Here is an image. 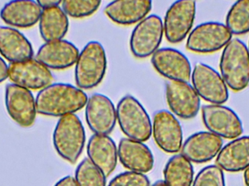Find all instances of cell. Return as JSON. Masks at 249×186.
Masks as SVG:
<instances>
[{
    "instance_id": "36",
    "label": "cell",
    "mask_w": 249,
    "mask_h": 186,
    "mask_svg": "<svg viewBox=\"0 0 249 186\" xmlns=\"http://www.w3.org/2000/svg\"><path fill=\"white\" fill-rule=\"evenodd\" d=\"M152 186H168L163 181H158L155 182Z\"/></svg>"
},
{
    "instance_id": "5",
    "label": "cell",
    "mask_w": 249,
    "mask_h": 186,
    "mask_svg": "<svg viewBox=\"0 0 249 186\" xmlns=\"http://www.w3.org/2000/svg\"><path fill=\"white\" fill-rule=\"evenodd\" d=\"M116 108L118 123L127 138L142 143L149 140L152 136V120L137 98L124 95Z\"/></svg>"
},
{
    "instance_id": "12",
    "label": "cell",
    "mask_w": 249,
    "mask_h": 186,
    "mask_svg": "<svg viewBox=\"0 0 249 186\" xmlns=\"http://www.w3.org/2000/svg\"><path fill=\"white\" fill-rule=\"evenodd\" d=\"M6 109L10 118L21 127H32L36 121V99L32 91L16 85H7L4 93Z\"/></svg>"
},
{
    "instance_id": "9",
    "label": "cell",
    "mask_w": 249,
    "mask_h": 186,
    "mask_svg": "<svg viewBox=\"0 0 249 186\" xmlns=\"http://www.w3.org/2000/svg\"><path fill=\"white\" fill-rule=\"evenodd\" d=\"M192 85L200 98L222 105L229 99V90L222 75L203 63H197L192 71Z\"/></svg>"
},
{
    "instance_id": "1",
    "label": "cell",
    "mask_w": 249,
    "mask_h": 186,
    "mask_svg": "<svg viewBox=\"0 0 249 186\" xmlns=\"http://www.w3.org/2000/svg\"><path fill=\"white\" fill-rule=\"evenodd\" d=\"M37 114L51 117L76 114L87 103V94L77 86L66 83H52L38 93Z\"/></svg>"
},
{
    "instance_id": "17",
    "label": "cell",
    "mask_w": 249,
    "mask_h": 186,
    "mask_svg": "<svg viewBox=\"0 0 249 186\" xmlns=\"http://www.w3.org/2000/svg\"><path fill=\"white\" fill-rule=\"evenodd\" d=\"M222 147V138L210 132L202 131L190 135L180 152L190 162L203 164L216 158Z\"/></svg>"
},
{
    "instance_id": "16",
    "label": "cell",
    "mask_w": 249,
    "mask_h": 186,
    "mask_svg": "<svg viewBox=\"0 0 249 186\" xmlns=\"http://www.w3.org/2000/svg\"><path fill=\"white\" fill-rule=\"evenodd\" d=\"M155 71L168 81L189 83L191 80V64L181 51L174 48H160L151 57Z\"/></svg>"
},
{
    "instance_id": "18",
    "label": "cell",
    "mask_w": 249,
    "mask_h": 186,
    "mask_svg": "<svg viewBox=\"0 0 249 186\" xmlns=\"http://www.w3.org/2000/svg\"><path fill=\"white\" fill-rule=\"evenodd\" d=\"M80 51L65 39L45 42L38 50L35 58L44 66L53 70H64L75 65Z\"/></svg>"
},
{
    "instance_id": "27",
    "label": "cell",
    "mask_w": 249,
    "mask_h": 186,
    "mask_svg": "<svg viewBox=\"0 0 249 186\" xmlns=\"http://www.w3.org/2000/svg\"><path fill=\"white\" fill-rule=\"evenodd\" d=\"M226 26L232 34L249 33V0H240L232 4L226 16Z\"/></svg>"
},
{
    "instance_id": "33",
    "label": "cell",
    "mask_w": 249,
    "mask_h": 186,
    "mask_svg": "<svg viewBox=\"0 0 249 186\" xmlns=\"http://www.w3.org/2000/svg\"><path fill=\"white\" fill-rule=\"evenodd\" d=\"M8 68L7 63L0 56V84L8 78Z\"/></svg>"
},
{
    "instance_id": "28",
    "label": "cell",
    "mask_w": 249,
    "mask_h": 186,
    "mask_svg": "<svg viewBox=\"0 0 249 186\" xmlns=\"http://www.w3.org/2000/svg\"><path fill=\"white\" fill-rule=\"evenodd\" d=\"M106 178L89 158H85L79 164L74 177L78 186H106Z\"/></svg>"
},
{
    "instance_id": "25",
    "label": "cell",
    "mask_w": 249,
    "mask_h": 186,
    "mask_svg": "<svg viewBox=\"0 0 249 186\" xmlns=\"http://www.w3.org/2000/svg\"><path fill=\"white\" fill-rule=\"evenodd\" d=\"M70 28L69 17L61 6L42 10L39 20V33L45 42L64 39Z\"/></svg>"
},
{
    "instance_id": "20",
    "label": "cell",
    "mask_w": 249,
    "mask_h": 186,
    "mask_svg": "<svg viewBox=\"0 0 249 186\" xmlns=\"http://www.w3.org/2000/svg\"><path fill=\"white\" fill-rule=\"evenodd\" d=\"M152 9L150 0H116L107 4L104 13L117 24L130 26L149 16Z\"/></svg>"
},
{
    "instance_id": "3",
    "label": "cell",
    "mask_w": 249,
    "mask_h": 186,
    "mask_svg": "<svg viewBox=\"0 0 249 186\" xmlns=\"http://www.w3.org/2000/svg\"><path fill=\"white\" fill-rule=\"evenodd\" d=\"M86 141V130L77 114L59 118L54 129L53 143L63 159L75 164L83 153Z\"/></svg>"
},
{
    "instance_id": "2",
    "label": "cell",
    "mask_w": 249,
    "mask_h": 186,
    "mask_svg": "<svg viewBox=\"0 0 249 186\" xmlns=\"http://www.w3.org/2000/svg\"><path fill=\"white\" fill-rule=\"evenodd\" d=\"M107 56L103 45L91 41L80 51L74 68L76 85L83 90L98 87L107 70Z\"/></svg>"
},
{
    "instance_id": "35",
    "label": "cell",
    "mask_w": 249,
    "mask_h": 186,
    "mask_svg": "<svg viewBox=\"0 0 249 186\" xmlns=\"http://www.w3.org/2000/svg\"><path fill=\"white\" fill-rule=\"evenodd\" d=\"M244 178L246 186H249V168L244 171Z\"/></svg>"
},
{
    "instance_id": "37",
    "label": "cell",
    "mask_w": 249,
    "mask_h": 186,
    "mask_svg": "<svg viewBox=\"0 0 249 186\" xmlns=\"http://www.w3.org/2000/svg\"><path fill=\"white\" fill-rule=\"evenodd\" d=\"M247 48H248V51H249V46L247 47Z\"/></svg>"
},
{
    "instance_id": "24",
    "label": "cell",
    "mask_w": 249,
    "mask_h": 186,
    "mask_svg": "<svg viewBox=\"0 0 249 186\" xmlns=\"http://www.w3.org/2000/svg\"><path fill=\"white\" fill-rule=\"evenodd\" d=\"M216 165L223 171L239 172L249 168V135L234 139L221 149Z\"/></svg>"
},
{
    "instance_id": "4",
    "label": "cell",
    "mask_w": 249,
    "mask_h": 186,
    "mask_svg": "<svg viewBox=\"0 0 249 186\" xmlns=\"http://www.w3.org/2000/svg\"><path fill=\"white\" fill-rule=\"evenodd\" d=\"M219 68L229 88L235 92L245 90L249 85V52L247 45L240 39H232L222 51Z\"/></svg>"
},
{
    "instance_id": "30",
    "label": "cell",
    "mask_w": 249,
    "mask_h": 186,
    "mask_svg": "<svg viewBox=\"0 0 249 186\" xmlns=\"http://www.w3.org/2000/svg\"><path fill=\"white\" fill-rule=\"evenodd\" d=\"M192 186H226L224 171L216 165H209L196 175Z\"/></svg>"
},
{
    "instance_id": "14",
    "label": "cell",
    "mask_w": 249,
    "mask_h": 186,
    "mask_svg": "<svg viewBox=\"0 0 249 186\" xmlns=\"http://www.w3.org/2000/svg\"><path fill=\"white\" fill-rule=\"evenodd\" d=\"M8 79L13 84L29 90H41L52 84L53 76L49 68L36 58L9 65Z\"/></svg>"
},
{
    "instance_id": "26",
    "label": "cell",
    "mask_w": 249,
    "mask_h": 186,
    "mask_svg": "<svg viewBox=\"0 0 249 186\" xmlns=\"http://www.w3.org/2000/svg\"><path fill=\"white\" fill-rule=\"evenodd\" d=\"M164 182L168 186H192L194 181V169L192 162L182 154H176L165 165Z\"/></svg>"
},
{
    "instance_id": "22",
    "label": "cell",
    "mask_w": 249,
    "mask_h": 186,
    "mask_svg": "<svg viewBox=\"0 0 249 186\" xmlns=\"http://www.w3.org/2000/svg\"><path fill=\"white\" fill-rule=\"evenodd\" d=\"M89 159L106 178L115 171L118 165V146L109 135L94 134L88 142Z\"/></svg>"
},
{
    "instance_id": "7",
    "label": "cell",
    "mask_w": 249,
    "mask_h": 186,
    "mask_svg": "<svg viewBox=\"0 0 249 186\" xmlns=\"http://www.w3.org/2000/svg\"><path fill=\"white\" fill-rule=\"evenodd\" d=\"M232 34L226 25L219 22L200 23L187 36L186 48L196 53H213L232 40Z\"/></svg>"
},
{
    "instance_id": "11",
    "label": "cell",
    "mask_w": 249,
    "mask_h": 186,
    "mask_svg": "<svg viewBox=\"0 0 249 186\" xmlns=\"http://www.w3.org/2000/svg\"><path fill=\"white\" fill-rule=\"evenodd\" d=\"M152 135L157 146L165 153H177L183 145V130L171 111L158 110L152 118Z\"/></svg>"
},
{
    "instance_id": "8",
    "label": "cell",
    "mask_w": 249,
    "mask_h": 186,
    "mask_svg": "<svg viewBox=\"0 0 249 186\" xmlns=\"http://www.w3.org/2000/svg\"><path fill=\"white\" fill-rule=\"evenodd\" d=\"M196 16V1H176L167 10L164 17V36L169 43L178 44L190 34Z\"/></svg>"
},
{
    "instance_id": "13",
    "label": "cell",
    "mask_w": 249,
    "mask_h": 186,
    "mask_svg": "<svg viewBox=\"0 0 249 186\" xmlns=\"http://www.w3.org/2000/svg\"><path fill=\"white\" fill-rule=\"evenodd\" d=\"M85 108L86 123L94 134L109 135L113 131L118 122L117 108L109 97L93 94Z\"/></svg>"
},
{
    "instance_id": "32",
    "label": "cell",
    "mask_w": 249,
    "mask_h": 186,
    "mask_svg": "<svg viewBox=\"0 0 249 186\" xmlns=\"http://www.w3.org/2000/svg\"><path fill=\"white\" fill-rule=\"evenodd\" d=\"M38 4L42 10H46V9L52 8V7L61 6L62 1L60 0H38Z\"/></svg>"
},
{
    "instance_id": "15",
    "label": "cell",
    "mask_w": 249,
    "mask_h": 186,
    "mask_svg": "<svg viewBox=\"0 0 249 186\" xmlns=\"http://www.w3.org/2000/svg\"><path fill=\"white\" fill-rule=\"evenodd\" d=\"M165 98L173 114L182 119L195 118L200 109V98L189 83L168 81Z\"/></svg>"
},
{
    "instance_id": "10",
    "label": "cell",
    "mask_w": 249,
    "mask_h": 186,
    "mask_svg": "<svg viewBox=\"0 0 249 186\" xmlns=\"http://www.w3.org/2000/svg\"><path fill=\"white\" fill-rule=\"evenodd\" d=\"M201 113L203 124L209 132L221 138L234 140L244 133L241 118L229 107L211 104L202 107Z\"/></svg>"
},
{
    "instance_id": "21",
    "label": "cell",
    "mask_w": 249,
    "mask_h": 186,
    "mask_svg": "<svg viewBox=\"0 0 249 186\" xmlns=\"http://www.w3.org/2000/svg\"><path fill=\"white\" fill-rule=\"evenodd\" d=\"M42 13L36 1L14 0L4 4L0 11V17L10 27L28 29L39 22Z\"/></svg>"
},
{
    "instance_id": "6",
    "label": "cell",
    "mask_w": 249,
    "mask_h": 186,
    "mask_svg": "<svg viewBox=\"0 0 249 186\" xmlns=\"http://www.w3.org/2000/svg\"><path fill=\"white\" fill-rule=\"evenodd\" d=\"M163 36L161 17L149 15L136 25L130 34L129 45L132 55L139 59L152 57L160 49Z\"/></svg>"
},
{
    "instance_id": "34",
    "label": "cell",
    "mask_w": 249,
    "mask_h": 186,
    "mask_svg": "<svg viewBox=\"0 0 249 186\" xmlns=\"http://www.w3.org/2000/svg\"><path fill=\"white\" fill-rule=\"evenodd\" d=\"M54 186H78L74 177L66 176L60 180Z\"/></svg>"
},
{
    "instance_id": "31",
    "label": "cell",
    "mask_w": 249,
    "mask_h": 186,
    "mask_svg": "<svg viewBox=\"0 0 249 186\" xmlns=\"http://www.w3.org/2000/svg\"><path fill=\"white\" fill-rule=\"evenodd\" d=\"M107 186H150V182L145 174L128 171L115 176Z\"/></svg>"
},
{
    "instance_id": "23",
    "label": "cell",
    "mask_w": 249,
    "mask_h": 186,
    "mask_svg": "<svg viewBox=\"0 0 249 186\" xmlns=\"http://www.w3.org/2000/svg\"><path fill=\"white\" fill-rule=\"evenodd\" d=\"M0 55L10 62H22L33 58L30 41L23 33L10 26H0Z\"/></svg>"
},
{
    "instance_id": "19",
    "label": "cell",
    "mask_w": 249,
    "mask_h": 186,
    "mask_svg": "<svg viewBox=\"0 0 249 186\" xmlns=\"http://www.w3.org/2000/svg\"><path fill=\"white\" fill-rule=\"evenodd\" d=\"M118 153L120 162L129 171L146 174L153 169V154L142 142L124 137L118 145Z\"/></svg>"
},
{
    "instance_id": "29",
    "label": "cell",
    "mask_w": 249,
    "mask_h": 186,
    "mask_svg": "<svg viewBox=\"0 0 249 186\" xmlns=\"http://www.w3.org/2000/svg\"><path fill=\"white\" fill-rule=\"evenodd\" d=\"M102 4L99 0H64L61 8L73 18H83L94 14Z\"/></svg>"
}]
</instances>
